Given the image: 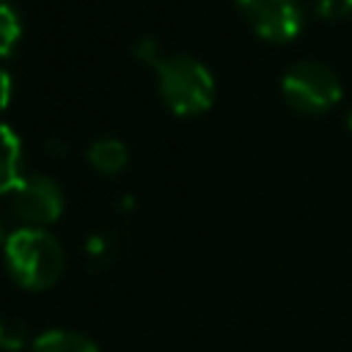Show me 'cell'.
<instances>
[{
  "label": "cell",
  "mask_w": 352,
  "mask_h": 352,
  "mask_svg": "<svg viewBox=\"0 0 352 352\" xmlns=\"http://www.w3.org/2000/svg\"><path fill=\"white\" fill-rule=\"evenodd\" d=\"M3 264L16 286L28 292H44L60 280L66 256L60 242L50 231L22 226L6 239Z\"/></svg>",
  "instance_id": "cell-1"
},
{
  "label": "cell",
  "mask_w": 352,
  "mask_h": 352,
  "mask_svg": "<svg viewBox=\"0 0 352 352\" xmlns=\"http://www.w3.org/2000/svg\"><path fill=\"white\" fill-rule=\"evenodd\" d=\"M154 69H157L160 99L173 116L192 118L212 107L214 77L201 60L190 55H170V58H160Z\"/></svg>",
  "instance_id": "cell-2"
},
{
  "label": "cell",
  "mask_w": 352,
  "mask_h": 352,
  "mask_svg": "<svg viewBox=\"0 0 352 352\" xmlns=\"http://www.w3.org/2000/svg\"><path fill=\"white\" fill-rule=\"evenodd\" d=\"M280 94L292 110L305 113V116H319L338 104L344 88L327 63L300 60L283 74Z\"/></svg>",
  "instance_id": "cell-3"
},
{
  "label": "cell",
  "mask_w": 352,
  "mask_h": 352,
  "mask_svg": "<svg viewBox=\"0 0 352 352\" xmlns=\"http://www.w3.org/2000/svg\"><path fill=\"white\" fill-rule=\"evenodd\" d=\"M11 209L25 228H47L63 212V192L55 179L44 173L22 176L19 184L11 190Z\"/></svg>",
  "instance_id": "cell-4"
},
{
  "label": "cell",
  "mask_w": 352,
  "mask_h": 352,
  "mask_svg": "<svg viewBox=\"0 0 352 352\" xmlns=\"http://www.w3.org/2000/svg\"><path fill=\"white\" fill-rule=\"evenodd\" d=\"M253 33L272 44H286L302 30V8L297 0H234Z\"/></svg>",
  "instance_id": "cell-5"
},
{
  "label": "cell",
  "mask_w": 352,
  "mask_h": 352,
  "mask_svg": "<svg viewBox=\"0 0 352 352\" xmlns=\"http://www.w3.org/2000/svg\"><path fill=\"white\" fill-rule=\"evenodd\" d=\"M22 179V143L16 132L0 121V195L11 192Z\"/></svg>",
  "instance_id": "cell-6"
},
{
  "label": "cell",
  "mask_w": 352,
  "mask_h": 352,
  "mask_svg": "<svg viewBox=\"0 0 352 352\" xmlns=\"http://www.w3.org/2000/svg\"><path fill=\"white\" fill-rule=\"evenodd\" d=\"M88 162L96 173L102 176H116L126 168V160H129V151L126 146L118 140V138H96L91 146H88Z\"/></svg>",
  "instance_id": "cell-7"
},
{
  "label": "cell",
  "mask_w": 352,
  "mask_h": 352,
  "mask_svg": "<svg viewBox=\"0 0 352 352\" xmlns=\"http://www.w3.org/2000/svg\"><path fill=\"white\" fill-rule=\"evenodd\" d=\"M30 352H99V346L77 330H47L33 338Z\"/></svg>",
  "instance_id": "cell-8"
},
{
  "label": "cell",
  "mask_w": 352,
  "mask_h": 352,
  "mask_svg": "<svg viewBox=\"0 0 352 352\" xmlns=\"http://www.w3.org/2000/svg\"><path fill=\"white\" fill-rule=\"evenodd\" d=\"M22 38V16L14 3L0 0V58H8Z\"/></svg>",
  "instance_id": "cell-9"
},
{
  "label": "cell",
  "mask_w": 352,
  "mask_h": 352,
  "mask_svg": "<svg viewBox=\"0 0 352 352\" xmlns=\"http://www.w3.org/2000/svg\"><path fill=\"white\" fill-rule=\"evenodd\" d=\"M25 344V324L14 316H0V349H19Z\"/></svg>",
  "instance_id": "cell-10"
},
{
  "label": "cell",
  "mask_w": 352,
  "mask_h": 352,
  "mask_svg": "<svg viewBox=\"0 0 352 352\" xmlns=\"http://www.w3.org/2000/svg\"><path fill=\"white\" fill-rule=\"evenodd\" d=\"M316 14L324 19H344L352 14V0H316Z\"/></svg>",
  "instance_id": "cell-11"
},
{
  "label": "cell",
  "mask_w": 352,
  "mask_h": 352,
  "mask_svg": "<svg viewBox=\"0 0 352 352\" xmlns=\"http://www.w3.org/2000/svg\"><path fill=\"white\" fill-rule=\"evenodd\" d=\"M8 102H11V77H8V72L0 66V113L8 107Z\"/></svg>",
  "instance_id": "cell-12"
},
{
  "label": "cell",
  "mask_w": 352,
  "mask_h": 352,
  "mask_svg": "<svg viewBox=\"0 0 352 352\" xmlns=\"http://www.w3.org/2000/svg\"><path fill=\"white\" fill-rule=\"evenodd\" d=\"M6 239L8 236H6V228H3V220H0V248H6Z\"/></svg>",
  "instance_id": "cell-13"
},
{
  "label": "cell",
  "mask_w": 352,
  "mask_h": 352,
  "mask_svg": "<svg viewBox=\"0 0 352 352\" xmlns=\"http://www.w3.org/2000/svg\"><path fill=\"white\" fill-rule=\"evenodd\" d=\"M346 126H349V132H352V107H349V113H346Z\"/></svg>",
  "instance_id": "cell-14"
}]
</instances>
